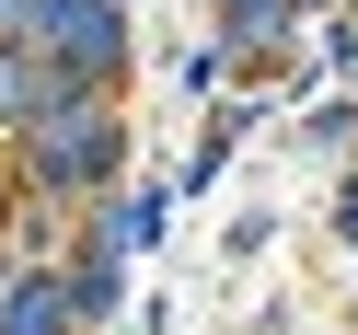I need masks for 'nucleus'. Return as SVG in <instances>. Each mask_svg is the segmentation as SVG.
<instances>
[{
  "label": "nucleus",
  "mask_w": 358,
  "mask_h": 335,
  "mask_svg": "<svg viewBox=\"0 0 358 335\" xmlns=\"http://www.w3.org/2000/svg\"><path fill=\"white\" fill-rule=\"evenodd\" d=\"M0 24H35V0H0Z\"/></svg>",
  "instance_id": "nucleus-5"
},
{
  "label": "nucleus",
  "mask_w": 358,
  "mask_h": 335,
  "mask_svg": "<svg viewBox=\"0 0 358 335\" xmlns=\"http://www.w3.org/2000/svg\"><path fill=\"white\" fill-rule=\"evenodd\" d=\"M104 162H116V127L104 116H58L47 139H35V173H47V185H93Z\"/></svg>",
  "instance_id": "nucleus-2"
},
{
  "label": "nucleus",
  "mask_w": 358,
  "mask_h": 335,
  "mask_svg": "<svg viewBox=\"0 0 358 335\" xmlns=\"http://www.w3.org/2000/svg\"><path fill=\"white\" fill-rule=\"evenodd\" d=\"M231 24L243 35H278V0H231Z\"/></svg>",
  "instance_id": "nucleus-4"
},
{
  "label": "nucleus",
  "mask_w": 358,
  "mask_h": 335,
  "mask_svg": "<svg viewBox=\"0 0 358 335\" xmlns=\"http://www.w3.org/2000/svg\"><path fill=\"white\" fill-rule=\"evenodd\" d=\"M35 47H47L70 81L116 70V0H35Z\"/></svg>",
  "instance_id": "nucleus-1"
},
{
  "label": "nucleus",
  "mask_w": 358,
  "mask_h": 335,
  "mask_svg": "<svg viewBox=\"0 0 358 335\" xmlns=\"http://www.w3.org/2000/svg\"><path fill=\"white\" fill-rule=\"evenodd\" d=\"M58 324H70V289H47V278H24L0 312V335H58Z\"/></svg>",
  "instance_id": "nucleus-3"
}]
</instances>
